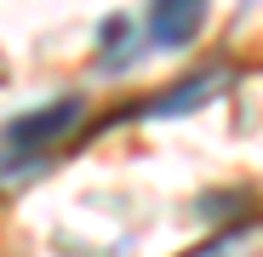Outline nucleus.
<instances>
[{
	"label": "nucleus",
	"instance_id": "nucleus-1",
	"mask_svg": "<svg viewBox=\"0 0 263 257\" xmlns=\"http://www.w3.org/2000/svg\"><path fill=\"white\" fill-rule=\"evenodd\" d=\"M80 120H86V97H58L46 109H29V114L6 120V126H0V171L17 177V171L46 166L52 149L80 132Z\"/></svg>",
	"mask_w": 263,
	"mask_h": 257
},
{
	"label": "nucleus",
	"instance_id": "nucleus-2",
	"mask_svg": "<svg viewBox=\"0 0 263 257\" xmlns=\"http://www.w3.org/2000/svg\"><path fill=\"white\" fill-rule=\"evenodd\" d=\"M206 12H212V0H155L149 6V46H160V52L195 46L206 29Z\"/></svg>",
	"mask_w": 263,
	"mask_h": 257
},
{
	"label": "nucleus",
	"instance_id": "nucleus-3",
	"mask_svg": "<svg viewBox=\"0 0 263 257\" xmlns=\"http://www.w3.org/2000/svg\"><path fill=\"white\" fill-rule=\"evenodd\" d=\"M212 92H223V74L217 69H206V74H189L183 86H172V92H160V97H149V103H138V114L143 120H172V114H195Z\"/></svg>",
	"mask_w": 263,
	"mask_h": 257
},
{
	"label": "nucleus",
	"instance_id": "nucleus-4",
	"mask_svg": "<svg viewBox=\"0 0 263 257\" xmlns=\"http://www.w3.org/2000/svg\"><path fill=\"white\" fill-rule=\"evenodd\" d=\"M183 257H263V218H246L235 229H217L212 240H200Z\"/></svg>",
	"mask_w": 263,
	"mask_h": 257
},
{
	"label": "nucleus",
	"instance_id": "nucleus-5",
	"mask_svg": "<svg viewBox=\"0 0 263 257\" xmlns=\"http://www.w3.org/2000/svg\"><path fill=\"white\" fill-rule=\"evenodd\" d=\"M138 52V34H132V17H103V40H98V69L103 74H115V69H126V57Z\"/></svg>",
	"mask_w": 263,
	"mask_h": 257
}]
</instances>
